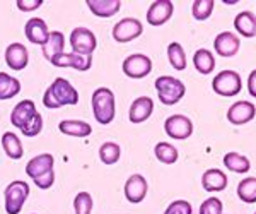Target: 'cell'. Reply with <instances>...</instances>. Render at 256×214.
Here are the masks:
<instances>
[{"instance_id":"6da1fadb","label":"cell","mask_w":256,"mask_h":214,"mask_svg":"<svg viewBox=\"0 0 256 214\" xmlns=\"http://www.w3.org/2000/svg\"><path fill=\"white\" fill-rule=\"evenodd\" d=\"M77 103H79V93L64 77H56L43 94V105L50 110H56L62 106H76Z\"/></svg>"},{"instance_id":"7a4b0ae2","label":"cell","mask_w":256,"mask_h":214,"mask_svg":"<svg viewBox=\"0 0 256 214\" xmlns=\"http://www.w3.org/2000/svg\"><path fill=\"white\" fill-rule=\"evenodd\" d=\"M92 112L94 118L101 125L113 122L116 108H114V94L110 88H98L92 93Z\"/></svg>"},{"instance_id":"3957f363","label":"cell","mask_w":256,"mask_h":214,"mask_svg":"<svg viewBox=\"0 0 256 214\" xmlns=\"http://www.w3.org/2000/svg\"><path fill=\"white\" fill-rule=\"evenodd\" d=\"M156 91H158V96L162 105L171 106L183 100L184 93H186V86L172 76H160L156 79Z\"/></svg>"},{"instance_id":"277c9868","label":"cell","mask_w":256,"mask_h":214,"mask_svg":"<svg viewBox=\"0 0 256 214\" xmlns=\"http://www.w3.org/2000/svg\"><path fill=\"white\" fill-rule=\"evenodd\" d=\"M30 195V185L22 180H16L7 185L4 192V200H6V212L7 214H19L22 211V205Z\"/></svg>"},{"instance_id":"5b68a950","label":"cell","mask_w":256,"mask_h":214,"mask_svg":"<svg viewBox=\"0 0 256 214\" xmlns=\"http://www.w3.org/2000/svg\"><path fill=\"white\" fill-rule=\"evenodd\" d=\"M212 88L218 96L232 98V96H236V94H239V91H241V88H242L241 76L234 71H222L214 77Z\"/></svg>"},{"instance_id":"8992f818","label":"cell","mask_w":256,"mask_h":214,"mask_svg":"<svg viewBox=\"0 0 256 214\" xmlns=\"http://www.w3.org/2000/svg\"><path fill=\"white\" fill-rule=\"evenodd\" d=\"M70 45H72L74 53L92 57V53L98 47V40H96V35H94L89 28L79 26L70 33Z\"/></svg>"},{"instance_id":"52a82bcc","label":"cell","mask_w":256,"mask_h":214,"mask_svg":"<svg viewBox=\"0 0 256 214\" xmlns=\"http://www.w3.org/2000/svg\"><path fill=\"white\" fill-rule=\"evenodd\" d=\"M123 72L130 79H144L152 72V60L144 53H134L123 60Z\"/></svg>"},{"instance_id":"ba28073f","label":"cell","mask_w":256,"mask_h":214,"mask_svg":"<svg viewBox=\"0 0 256 214\" xmlns=\"http://www.w3.org/2000/svg\"><path fill=\"white\" fill-rule=\"evenodd\" d=\"M144 33V26L138 19L135 18H125L118 21L113 28V40L118 43H128V41L137 40Z\"/></svg>"},{"instance_id":"9c48e42d","label":"cell","mask_w":256,"mask_h":214,"mask_svg":"<svg viewBox=\"0 0 256 214\" xmlns=\"http://www.w3.org/2000/svg\"><path fill=\"white\" fill-rule=\"evenodd\" d=\"M164 130L171 139L184 141L193 134V123L184 115H171L164 122Z\"/></svg>"},{"instance_id":"30bf717a","label":"cell","mask_w":256,"mask_h":214,"mask_svg":"<svg viewBox=\"0 0 256 214\" xmlns=\"http://www.w3.org/2000/svg\"><path fill=\"white\" fill-rule=\"evenodd\" d=\"M172 12H174V6L171 0H156L147 11V23L150 26H162L172 18Z\"/></svg>"},{"instance_id":"8fae6325","label":"cell","mask_w":256,"mask_h":214,"mask_svg":"<svg viewBox=\"0 0 256 214\" xmlns=\"http://www.w3.org/2000/svg\"><path fill=\"white\" fill-rule=\"evenodd\" d=\"M52 65L55 67H72L79 72H88L90 67H92V57H86V55H79V53H62V55L55 57L52 62Z\"/></svg>"},{"instance_id":"7c38bea8","label":"cell","mask_w":256,"mask_h":214,"mask_svg":"<svg viewBox=\"0 0 256 214\" xmlns=\"http://www.w3.org/2000/svg\"><path fill=\"white\" fill-rule=\"evenodd\" d=\"M36 113H38V110H36L34 101H32V100H22V101H19L18 105L14 106V110H12L10 123L20 130L32 120V117H34Z\"/></svg>"},{"instance_id":"4fadbf2b","label":"cell","mask_w":256,"mask_h":214,"mask_svg":"<svg viewBox=\"0 0 256 214\" xmlns=\"http://www.w3.org/2000/svg\"><path fill=\"white\" fill-rule=\"evenodd\" d=\"M256 115V108L250 101H236L229 110H227V120L232 125H244L251 122Z\"/></svg>"},{"instance_id":"5bb4252c","label":"cell","mask_w":256,"mask_h":214,"mask_svg":"<svg viewBox=\"0 0 256 214\" xmlns=\"http://www.w3.org/2000/svg\"><path fill=\"white\" fill-rule=\"evenodd\" d=\"M6 64L9 65L12 71H22L28 67V62H30V53L28 48L22 43H10L6 48Z\"/></svg>"},{"instance_id":"9a60e30c","label":"cell","mask_w":256,"mask_h":214,"mask_svg":"<svg viewBox=\"0 0 256 214\" xmlns=\"http://www.w3.org/2000/svg\"><path fill=\"white\" fill-rule=\"evenodd\" d=\"M147 188H148L147 180L144 178L142 175H138V173L132 175L130 178L126 180V183H125L126 200H128V202H132V204L142 202V200L146 199V195H147Z\"/></svg>"},{"instance_id":"2e32d148","label":"cell","mask_w":256,"mask_h":214,"mask_svg":"<svg viewBox=\"0 0 256 214\" xmlns=\"http://www.w3.org/2000/svg\"><path fill=\"white\" fill-rule=\"evenodd\" d=\"M239 38L234 33H229V31H224L220 35L216 36V41H214V48H216L217 55L224 57V59H230L234 57L236 53L239 52Z\"/></svg>"},{"instance_id":"e0dca14e","label":"cell","mask_w":256,"mask_h":214,"mask_svg":"<svg viewBox=\"0 0 256 214\" xmlns=\"http://www.w3.org/2000/svg\"><path fill=\"white\" fill-rule=\"evenodd\" d=\"M24 35H26V38L30 40L32 45H41V47H43L50 36V31H48L46 23H44L43 19L31 18L26 23V26H24Z\"/></svg>"},{"instance_id":"ac0fdd59","label":"cell","mask_w":256,"mask_h":214,"mask_svg":"<svg viewBox=\"0 0 256 214\" xmlns=\"http://www.w3.org/2000/svg\"><path fill=\"white\" fill-rule=\"evenodd\" d=\"M53 164H55V158L50 153L38 154L34 158H31L26 164V173L31 180L38 178V176L44 175L46 171L53 170Z\"/></svg>"},{"instance_id":"d6986e66","label":"cell","mask_w":256,"mask_h":214,"mask_svg":"<svg viewBox=\"0 0 256 214\" xmlns=\"http://www.w3.org/2000/svg\"><path fill=\"white\" fill-rule=\"evenodd\" d=\"M152 112H154V101L148 96H140L132 103L128 118H130L132 123H142L150 117Z\"/></svg>"},{"instance_id":"ffe728a7","label":"cell","mask_w":256,"mask_h":214,"mask_svg":"<svg viewBox=\"0 0 256 214\" xmlns=\"http://www.w3.org/2000/svg\"><path fill=\"white\" fill-rule=\"evenodd\" d=\"M202 187L207 192H222L227 187V176L218 168H210L202 175Z\"/></svg>"},{"instance_id":"44dd1931","label":"cell","mask_w":256,"mask_h":214,"mask_svg":"<svg viewBox=\"0 0 256 214\" xmlns=\"http://www.w3.org/2000/svg\"><path fill=\"white\" fill-rule=\"evenodd\" d=\"M88 7L98 18H111L122 9V2L120 0H88Z\"/></svg>"},{"instance_id":"7402d4cb","label":"cell","mask_w":256,"mask_h":214,"mask_svg":"<svg viewBox=\"0 0 256 214\" xmlns=\"http://www.w3.org/2000/svg\"><path fill=\"white\" fill-rule=\"evenodd\" d=\"M65 48V36L60 31H52L46 40V43L43 45V57L48 62H52L55 57H58L64 53Z\"/></svg>"},{"instance_id":"603a6c76","label":"cell","mask_w":256,"mask_h":214,"mask_svg":"<svg viewBox=\"0 0 256 214\" xmlns=\"http://www.w3.org/2000/svg\"><path fill=\"white\" fill-rule=\"evenodd\" d=\"M234 28L241 36L244 38H254L256 36V18L253 12L250 11H242L239 12L234 19Z\"/></svg>"},{"instance_id":"cb8c5ba5","label":"cell","mask_w":256,"mask_h":214,"mask_svg":"<svg viewBox=\"0 0 256 214\" xmlns=\"http://www.w3.org/2000/svg\"><path fill=\"white\" fill-rule=\"evenodd\" d=\"M58 130L65 135H72V137H88L92 132V127L82 120H62L58 123Z\"/></svg>"},{"instance_id":"d4e9b609","label":"cell","mask_w":256,"mask_h":214,"mask_svg":"<svg viewBox=\"0 0 256 214\" xmlns=\"http://www.w3.org/2000/svg\"><path fill=\"white\" fill-rule=\"evenodd\" d=\"M20 93L19 79L12 77L7 72H0V100H10Z\"/></svg>"},{"instance_id":"484cf974","label":"cell","mask_w":256,"mask_h":214,"mask_svg":"<svg viewBox=\"0 0 256 214\" xmlns=\"http://www.w3.org/2000/svg\"><path fill=\"white\" fill-rule=\"evenodd\" d=\"M193 65H195V69L200 74H210L216 69V59H214L210 50L200 48V50H196L195 55H193Z\"/></svg>"},{"instance_id":"4316f807","label":"cell","mask_w":256,"mask_h":214,"mask_svg":"<svg viewBox=\"0 0 256 214\" xmlns=\"http://www.w3.org/2000/svg\"><path fill=\"white\" fill-rule=\"evenodd\" d=\"M2 147L10 159H20L24 156V147L20 139L14 132H6L2 135Z\"/></svg>"},{"instance_id":"83f0119b","label":"cell","mask_w":256,"mask_h":214,"mask_svg":"<svg viewBox=\"0 0 256 214\" xmlns=\"http://www.w3.org/2000/svg\"><path fill=\"white\" fill-rule=\"evenodd\" d=\"M224 164L227 170L234 171V173H248L251 168L250 159L239 153H227L224 156Z\"/></svg>"},{"instance_id":"f1b7e54d","label":"cell","mask_w":256,"mask_h":214,"mask_svg":"<svg viewBox=\"0 0 256 214\" xmlns=\"http://www.w3.org/2000/svg\"><path fill=\"white\" fill-rule=\"evenodd\" d=\"M168 59L169 64L172 65V69L176 71H184L186 69V53H184L183 47L176 41L168 45Z\"/></svg>"},{"instance_id":"f546056e","label":"cell","mask_w":256,"mask_h":214,"mask_svg":"<svg viewBox=\"0 0 256 214\" xmlns=\"http://www.w3.org/2000/svg\"><path fill=\"white\" fill-rule=\"evenodd\" d=\"M154 154L160 163L164 164H174L178 161V149L169 142H158L154 147Z\"/></svg>"},{"instance_id":"4dcf8cb0","label":"cell","mask_w":256,"mask_h":214,"mask_svg":"<svg viewBox=\"0 0 256 214\" xmlns=\"http://www.w3.org/2000/svg\"><path fill=\"white\" fill-rule=\"evenodd\" d=\"M238 197L246 204L256 202V178L254 176H248L238 185Z\"/></svg>"},{"instance_id":"1f68e13d","label":"cell","mask_w":256,"mask_h":214,"mask_svg":"<svg viewBox=\"0 0 256 214\" xmlns=\"http://www.w3.org/2000/svg\"><path fill=\"white\" fill-rule=\"evenodd\" d=\"M120 156H122V149H120V146L116 142L108 141V142L101 144V147H99V159L104 164L118 163Z\"/></svg>"},{"instance_id":"d6a6232c","label":"cell","mask_w":256,"mask_h":214,"mask_svg":"<svg viewBox=\"0 0 256 214\" xmlns=\"http://www.w3.org/2000/svg\"><path fill=\"white\" fill-rule=\"evenodd\" d=\"M214 6L216 2L214 0H195L192 6V12H193V18L196 21H205L212 16L214 12Z\"/></svg>"},{"instance_id":"836d02e7","label":"cell","mask_w":256,"mask_h":214,"mask_svg":"<svg viewBox=\"0 0 256 214\" xmlns=\"http://www.w3.org/2000/svg\"><path fill=\"white\" fill-rule=\"evenodd\" d=\"M92 197L89 192H79L74 199V209L76 214H90L92 211Z\"/></svg>"},{"instance_id":"e575fe53","label":"cell","mask_w":256,"mask_h":214,"mask_svg":"<svg viewBox=\"0 0 256 214\" xmlns=\"http://www.w3.org/2000/svg\"><path fill=\"white\" fill-rule=\"evenodd\" d=\"M41 130H43V117H41V113H36L32 117V120L24 129H20V132H22V135H26V137H36Z\"/></svg>"},{"instance_id":"d590c367","label":"cell","mask_w":256,"mask_h":214,"mask_svg":"<svg viewBox=\"0 0 256 214\" xmlns=\"http://www.w3.org/2000/svg\"><path fill=\"white\" fill-rule=\"evenodd\" d=\"M222 209H224V205H222L220 199H217V197H208L207 200L202 202L200 214H222Z\"/></svg>"},{"instance_id":"8d00e7d4","label":"cell","mask_w":256,"mask_h":214,"mask_svg":"<svg viewBox=\"0 0 256 214\" xmlns=\"http://www.w3.org/2000/svg\"><path fill=\"white\" fill-rule=\"evenodd\" d=\"M164 214H193V207L188 200H174L168 205Z\"/></svg>"},{"instance_id":"74e56055","label":"cell","mask_w":256,"mask_h":214,"mask_svg":"<svg viewBox=\"0 0 256 214\" xmlns=\"http://www.w3.org/2000/svg\"><path fill=\"white\" fill-rule=\"evenodd\" d=\"M32 182L36 183V187H40V188H43V190H46V188L53 187V183H55V171L50 170L44 175H41V176H38V178H34Z\"/></svg>"},{"instance_id":"f35d334b","label":"cell","mask_w":256,"mask_h":214,"mask_svg":"<svg viewBox=\"0 0 256 214\" xmlns=\"http://www.w3.org/2000/svg\"><path fill=\"white\" fill-rule=\"evenodd\" d=\"M41 4H43V0H18L16 6H18V9L22 12H31V11L40 9Z\"/></svg>"},{"instance_id":"ab89813d","label":"cell","mask_w":256,"mask_h":214,"mask_svg":"<svg viewBox=\"0 0 256 214\" xmlns=\"http://www.w3.org/2000/svg\"><path fill=\"white\" fill-rule=\"evenodd\" d=\"M248 91L253 98H256V71H253L248 77Z\"/></svg>"},{"instance_id":"60d3db41","label":"cell","mask_w":256,"mask_h":214,"mask_svg":"<svg viewBox=\"0 0 256 214\" xmlns=\"http://www.w3.org/2000/svg\"><path fill=\"white\" fill-rule=\"evenodd\" d=\"M254 214H256V211H254Z\"/></svg>"}]
</instances>
